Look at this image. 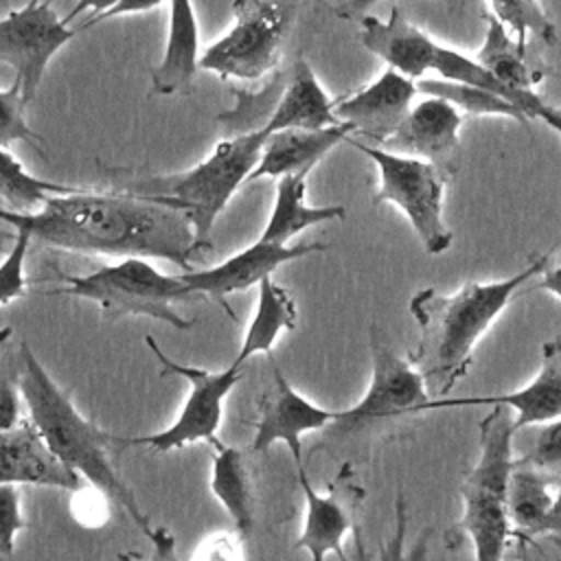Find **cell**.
I'll list each match as a JSON object with an SVG mask.
<instances>
[{
  "label": "cell",
  "mask_w": 561,
  "mask_h": 561,
  "mask_svg": "<svg viewBox=\"0 0 561 561\" xmlns=\"http://www.w3.org/2000/svg\"><path fill=\"white\" fill-rule=\"evenodd\" d=\"M0 221L70 252L164 259L180 267H188L197 252L193 228L180 210L123 191L72 188L48 195L28 213L0 208Z\"/></svg>",
  "instance_id": "cell-1"
},
{
  "label": "cell",
  "mask_w": 561,
  "mask_h": 561,
  "mask_svg": "<svg viewBox=\"0 0 561 561\" xmlns=\"http://www.w3.org/2000/svg\"><path fill=\"white\" fill-rule=\"evenodd\" d=\"M548 263L550 252L508 278L471 280L454 294L421 289L412 296L410 313L421 335L410 362L423 375L425 386H432V399L445 397L467 375L478 340L513 300L515 291L541 274Z\"/></svg>",
  "instance_id": "cell-2"
},
{
  "label": "cell",
  "mask_w": 561,
  "mask_h": 561,
  "mask_svg": "<svg viewBox=\"0 0 561 561\" xmlns=\"http://www.w3.org/2000/svg\"><path fill=\"white\" fill-rule=\"evenodd\" d=\"M20 359V394L28 410V421L42 434L50 451L85 484L99 489L110 502L121 506L134 524L149 535L153 528L149 517L110 460L107 445L112 436L75 408L72 399L59 388L28 344H22Z\"/></svg>",
  "instance_id": "cell-3"
},
{
  "label": "cell",
  "mask_w": 561,
  "mask_h": 561,
  "mask_svg": "<svg viewBox=\"0 0 561 561\" xmlns=\"http://www.w3.org/2000/svg\"><path fill=\"white\" fill-rule=\"evenodd\" d=\"M265 138L267 131L263 127H252L217 142L215 149L188 171L131 178L121 182L116 191L140 195L180 210L193 228L195 248H208L217 217L232 195L248 182Z\"/></svg>",
  "instance_id": "cell-4"
},
{
  "label": "cell",
  "mask_w": 561,
  "mask_h": 561,
  "mask_svg": "<svg viewBox=\"0 0 561 561\" xmlns=\"http://www.w3.org/2000/svg\"><path fill=\"white\" fill-rule=\"evenodd\" d=\"M491 410L480 423V456L467 473L462 495L460 528L467 533L473 561H502L511 535L508 480L513 456V412L504 405Z\"/></svg>",
  "instance_id": "cell-5"
},
{
  "label": "cell",
  "mask_w": 561,
  "mask_h": 561,
  "mask_svg": "<svg viewBox=\"0 0 561 561\" xmlns=\"http://www.w3.org/2000/svg\"><path fill=\"white\" fill-rule=\"evenodd\" d=\"M55 294L90 300L107 316H147L178 331L193 327V320L173 309V302L193 296L184 280L138 256L121 259L90 274L66 276V287Z\"/></svg>",
  "instance_id": "cell-6"
},
{
  "label": "cell",
  "mask_w": 561,
  "mask_h": 561,
  "mask_svg": "<svg viewBox=\"0 0 561 561\" xmlns=\"http://www.w3.org/2000/svg\"><path fill=\"white\" fill-rule=\"evenodd\" d=\"M346 142L368 156L377 167L379 186L375 202L394 204L408 217L427 254L438 256L447 252L454 239L443 208L447 173L421 158L373 147L355 138H346Z\"/></svg>",
  "instance_id": "cell-7"
},
{
  "label": "cell",
  "mask_w": 561,
  "mask_h": 561,
  "mask_svg": "<svg viewBox=\"0 0 561 561\" xmlns=\"http://www.w3.org/2000/svg\"><path fill=\"white\" fill-rule=\"evenodd\" d=\"M300 0H237L230 31L199 53V68L252 81L270 72L294 24Z\"/></svg>",
  "instance_id": "cell-8"
},
{
  "label": "cell",
  "mask_w": 561,
  "mask_h": 561,
  "mask_svg": "<svg viewBox=\"0 0 561 561\" xmlns=\"http://www.w3.org/2000/svg\"><path fill=\"white\" fill-rule=\"evenodd\" d=\"M147 344L153 351V355L160 359L162 375L173 373L184 377L191 383V390L184 399V405L178 419L169 427L147 436L127 438L125 445H142L153 451H173L202 440L215 445L219 440L217 430L224 416V401L232 392V388L239 383L243 368H237L232 364L221 370L184 366L167 357L162 348L153 342V337H147Z\"/></svg>",
  "instance_id": "cell-9"
},
{
  "label": "cell",
  "mask_w": 561,
  "mask_h": 561,
  "mask_svg": "<svg viewBox=\"0 0 561 561\" xmlns=\"http://www.w3.org/2000/svg\"><path fill=\"white\" fill-rule=\"evenodd\" d=\"M77 33L55 13L48 0H28L22 9L0 18V64L15 70L26 105L35 99L53 57Z\"/></svg>",
  "instance_id": "cell-10"
},
{
  "label": "cell",
  "mask_w": 561,
  "mask_h": 561,
  "mask_svg": "<svg viewBox=\"0 0 561 561\" xmlns=\"http://www.w3.org/2000/svg\"><path fill=\"white\" fill-rule=\"evenodd\" d=\"M432 399L423 375L410 359L394 355L375 335L370 342V381L359 401L351 408L335 410L331 432L355 430L370 421L399 416L405 412H423Z\"/></svg>",
  "instance_id": "cell-11"
},
{
  "label": "cell",
  "mask_w": 561,
  "mask_h": 561,
  "mask_svg": "<svg viewBox=\"0 0 561 561\" xmlns=\"http://www.w3.org/2000/svg\"><path fill=\"white\" fill-rule=\"evenodd\" d=\"M298 482L305 497V519L296 548L305 550L311 561H324L331 552L342 559V541L357 524V502L364 495L362 486L355 484L351 465H342L327 493L311 486L305 467L298 469Z\"/></svg>",
  "instance_id": "cell-12"
},
{
  "label": "cell",
  "mask_w": 561,
  "mask_h": 561,
  "mask_svg": "<svg viewBox=\"0 0 561 561\" xmlns=\"http://www.w3.org/2000/svg\"><path fill=\"white\" fill-rule=\"evenodd\" d=\"M335 421V410H327L302 392H298L285 373L272 362V383L261 401L259 421L252 436V451L263 454L272 445L283 443L296 469L302 465V436L309 432L327 430Z\"/></svg>",
  "instance_id": "cell-13"
},
{
  "label": "cell",
  "mask_w": 561,
  "mask_h": 561,
  "mask_svg": "<svg viewBox=\"0 0 561 561\" xmlns=\"http://www.w3.org/2000/svg\"><path fill=\"white\" fill-rule=\"evenodd\" d=\"M414 94L416 83L412 79L386 68L373 83L333 101V114L351 127V138L381 147L412 107Z\"/></svg>",
  "instance_id": "cell-14"
},
{
  "label": "cell",
  "mask_w": 561,
  "mask_h": 561,
  "mask_svg": "<svg viewBox=\"0 0 561 561\" xmlns=\"http://www.w3.org/2000/svg\"><path fill=\"white\" fill-rule=\"evenodd\" d=\"M324 248L327 245L322 243L287 245L256 239L252 245L239 250L226 261L204 270H186L184 274H180V278L193 296H210L221 300L230 294L259 285L263 278L272 276L280 265L309 256L313 252H322Z\"/></svg>",
  "instance_id": "cell-15"
},
{
  "label": "cell",
  "mask_w": 561,
  "mask_h": 561,
  "mask_svg": "<svg viewBox=\"0 0 561 561\" xmlns=\"http://www.w3.org/2000/svg\"><path fill=\"white\" fill-rule=\"evenodd\" d=\"M473 405H504L513 416L515 432L528 425H541L554 419H561V337L548 340L541 348V366L530 383L519 390L504 394H484V397H440L430 399L423 408L445 410V408H473Z\"/></svg>",
  "instance_id": "cell-16"
},
{
  "label": "cell",
  "mask_w": 561,
  "mask_h": 561,
  "mask_svg": "<svg viewBox=\"0 0 561 561\" xmlns=\"http://www.w3.org/2000/svg\"><path fill=\"white\" fill-rule=\"evenodd\" d=\"M460 125L462 114L451 103L425 94L423 101L408 110L381 149L427 160L449 173L460 149Z\"/></svg>",
  "instance_id": "cell-17"
},
{
  "label": "cell",
  "mask_w": 561,
  "mask_h": 561,
  "mask_svg": "<svg viewBox=\"0 0 561 561\" xmlns=\"http://www.w3.org/2000/svg\"><path fill=\"white\" fill-rule=\"evenodd\" d=\"M0 484H33L77 491L83 480L68 469L26 419L0 430Z\"/></svg>",
  "instance_id": "cell-18"
},
{
  "label": "cell",
  "mask_w": 561,
  "mask_h": 561,
  "mask_svg": "<svg viewBox=\"0 0 561 561\" xmlns=\"http://www.w3.org/2000/svg\"><path fill=\"white\" fill-rule=\"evenodd\" d=\"M351 127L337 123L324 129H278L267 134L259 162L248 182L261 178H283L291 173H309L333 147L351 138Z\"/></svg>",
  "instance_id": "cell-19"
},
{
  "label": "cell",
  "mask_w": 561,
  "mask_h": 561,
  "mask_svg": "<svg viewBox=\"0 0 561 561\" xmlns=\"http://www.w3.org/2000/svg\"><path fill=\"white\" fill-rule=\"evenodd\" d=\"M359 42L366 50L401 72L408 79H421L430 70V55L434 39L416 28L397 7L386 20L375 15L362 18Z\"/></svg>",
  "instance_id": "cell-20"
},
{
  "label": "cell",
  "mask_w": 561,
  "mask_h": 561,
  "mask_svg": "<svg viewBox=\"0 0 561 561\" xmlns=\"http://www.w3.org/2000/svg\"><path fill=\"white\" fill-rule=\"evenodd\" d=\"M473 59L517 99L524 114L533 121L537 107L543 103L535 94L539 75L533 72L526 61V46L517 44V39L511 37L508 28L491 13L486 15L484 42Z\"/></svg>",
  "instance_id": "cell-21"
},
{
  "label": "cell",
  "mask_w": 561,
  "mask_h": 561,
  "mask_svg": "<svg viewBox=\"0 0 561 561\" xmlns=\"http://www.w3.org/2000/svg\"><path fill=\"white\" fill-rule=\"evenodd\" d=\"M337 123L340 121L333 114V101L320 85L311 66L298 57L291 64L287 83L274 110L259 127L272 134L278 129H324Z\"/></svg>",
  "instance_id": "cell-22"
},
{
  "label": "cell",
  "mask_w": 561,
  "mask_h": 561,
  "mask_svg": "<svg viewBox=\"0 0 561 561\" xmlns=\"http://www.w3.org/2000/svg\"><path fill=\"white\" fill-rule=\"evenodd\" d=\"M307 178L309 173L283 175L276 182V195L265 221L261 241L289 243L296 234L324 221L344 217V206H309L307 204Z\"/></svg>",
  "instance_id": "cell-23"
},
{
  "label": "cell",
  "mask_w": 561,
  "mask_h": 561,
  "mask_svg": "<svg viewBox=\"0 0 561 561\" xmlns=\"http://www.w3.org/2000/svg\"><path fill=\"white\" fill-rule=\"evenodd\" d=\"M256 287V309L245 329L243 342L232 359V366L237 368H243L245 362L252 359L256 353L272 355L276 340L285 331H291L298 320V309L291 294L276 280H272V276L263 278Z\"/></svg>",
  "instance_id": "cell-24"
},
{
  "label": "cell",
  "mask_w": 561,
  "mask_h": 561,
  "mask_svg": "<svg viewBox=\"0 0 561 561\" xmlns=\"http://www.w3.org/2000/svg\"><path fill=\"white\" fill-rule=\"evenodd\" d=\"M210 467V491L230 515L237 533L245 537L254 524V491L245 456L230 445L215 443Z\"/></svg>",
  "instance_id": "cell-25"
},
{
  "label": "cell",
  "mask_w": 561,
  "mask_h": 561,
  "mask_svg": "<svg viewBox=\"0 0 561 561\" xmlns=\"http://www.w3.org/2000/svg\"><path fill=\"white\" fill-rule=\"evenodd\" d=\"M416 92L430 94L445 99L451 103L460 114H473V116H506L513 118L522 125H528L530 118L513 105L508 99H504L497 92L469 85V83H458V81H445V79H419L416 81Z\"/></svg>",
  "instance_id": "cell-26"
},
{
  "label": "cell",
  "mask_w": 561,
  "mask_h": 561,
  "mask_svg": "<svg viewBox=\"0 0 561 561\" xmlns=\"http://www.w3.org/2000/svg\"><path fill=\"white\" fill-rule=\"evenodd\" d=\"M550 486H554L548 478L541 473L513 465L511 480H508V519L511 526H515L524 535H537L539 524L543 522L546 513L552 506L554 493H550Z\"/></svg>",
  "instance_id": "cell-27"
},
{
  "label": "cell",
  "mask_w": 561,
  "mask_h": 561,
  "mask_svg": "<svg viewBox=\"0 0 561 561\" xmlns=\"http://www.w3.org/2000/svg\"><path fill=\"white\" fill-rule=\"evenodd\" d=\"M75 186H64L46 182L31 175L4 147H0V199L7 202L11 210L28 213L44 204L48 195L68 193Z\"/></svg>",
  "instance_id": "cell-28"
},
{
  "label": "cell",
  "mask_w": 561,
  "mask_h": 561,
  "mask_svg": "<svg viewBox=\"0 0 561 561\" xmlns=\"http://www.w3.org/2000/svg\"><path fill=\"white\" fill-rule=\"evenodd\" d=\"M408 539V506H405V497L399 493L397 502H394V524H392V533L390 537L381 543L379 548V561H425L427 554V535H423L412 550H408L405 546ZM340 561H373L366 543H364V535L359 524L353 526V559H348L346 554Z\"/></svg>",
  "instance_id": "cell-29"
},
{
  "label": "cell",
  "mask_w": 561,
  "mask_h": 561,
  "mask_svg": "<svg viewBox=\"0 0 561 561\" xmlns=\"http://www.w3.org/2000/svg\"><path fill=\"white\" fill-rule=\"evenodd\" d=\"M491 15H495L508 31H513L517 44L526 46L528 37L554 39L552 18L546 13L539 0H489Z\"/></svg>",
  "instance_id": "cell-30"
},
{
  "label": "cell",
  "mask_w": 561,
  "mask_h": 561,
  "mask_svg": "<svg viewBox=\"0 0 561 561\" xmlns=\"http://www.w3.org/2000/svg\"><path fill=\"white\" fill-rule=\"evenodd\" d=\"M515 465L533 469L561 486V419L541 423L537 438L528 451L515 458Z\"/></svg>",
  "instance_id": "cell-31"
},
{
  "label": "cell",
  "mask_w": 561,
  "mask_h": 561,
  "mask_svg": "<svg viewBox=\"0 0 561 561\" xmlns=\"http://www.w3.org/2000/svg\"><path fill=\"white\" fill-rule=\"evenodd\" d=\"M24 99L20 83L13 79V83L4 90H0V147H9L11 142H31L37 145L39 136L28 127L24 118Z\"/></svg>",
  "instance_id": "cell-32"
},
{
  "label": "cell",
  "mask_w": 561,
  "mask_h": 561,
  "mask_svg": "<svg viewBox=\"0 0 561 561\" xmlns=\"http://www.w3.org/2000/svg\"><path fill=\"white\" fill-rule=\"evenodd\" d=\"M33 239L26 230L18 228L15 239L11 241L9 250L0 261V305H7L24 294L26 278H24V261L28 254Z\"/></svg>",
  "instance_id": "cell-33"
},
{
  "label": "cell",
  "mask_w": 561,
  "mask_h": 561,
  "mask_svg": "<svg viewBox=\"0 0 561 561\" xmlns=\"http://www.w3.org/2000/svg\"><path fill=\"white\" fill-rule=\"evenodd\" d=\"M24 528L20 493L13 484H0V561H15V539Z\"/></svg>",
  "instance_id": "cell-34"
},
{
  "label": "cell",
  "mask_w": 561,
  "mask_h": 561,
  "mask_svg": "<svg viewBox=\"0 0 561 561\" xmlns=\"http://www.w3.org/2000/svg\"><path fill=\"white\" fill-rule=\"evenodd\" d=\"M70 511L81 526L101 528L110 517V497L90 484H81L77 491H72Z\"/></svg>",
  "instance_id": "cell-35"
},
{
  "label": "cell",
  "mask_w": 561,
  "mask_h": 561,
  "mask_svg": "<svg viewBox=\"0 0 561 561\" xmlns=\"http://www.w3.org/2000/svg\"><path fill=\"white\" fill-rule=\"evenodd\" d=\"M191 561H243L241 535H215L202 541Z\"/></svg>",
  "instance_id": "cell-36"
},
{
  "label": "cell",
  "mask_w": 561,
  "mask_h": 561,
  "mask_svg": "<svg viewBox=\"0 0 561 561\" xmlns=\"http://www.w3.org/2000/svg\"><path fill=\"white\" fill-rule=\"evenodd\" d=\"M147 537L151 541V554L149 557H138L134 552H121L118 561H182L178 557L175 537L167 526H153Z\"/></svg>",
  "instance_id": "cell-37"
},
{
  "label": "cell",
  "mask_w": 561,
  "mask_h": 561,
  "mask_svg": "<svg viewBox=\"0 0 561 561\" xmlns=\"http://www.w3.org/2000/svg\"><path fill=\"white\" fill-rule=\"evenodd\" d=\"M20 401V386H15L7 375H0V430H9L22 421Z\"/></svg>",
  "instance_id": "cell-38"
},
{
  "label": "cell",
  "mask_w": 561,
  "mask_h": 561,
  "mask_svg": "<svg viewBox=\"0 0 561 561\" xmlns=\"http://www.w3.org/2000/svg\"><path fill=\"white\" fill-rule=\"evenodd\" d=\"M162 4H169V0H118L112 9H107L105 13L92 18V20H85L81 26H77V31H83V28H90L103 20H112V18H121V15H131V13H147V11H153Z\"/></svg>",
  "instance_id": "cell-39"
},
{
  "label": "cell",
  "mask_w": 561,
  "mask_h": 561,
  "mask_svg": "<svg viewBox=\"0 0 561 561\" xmlns=\"http://www.w3.org/2000/svg\"><path fill=\"white\" fill-rule=\"evenodd\" d=\"M537 537H546L548 541H552V546L561 548V486L554 493L550 511L546 513L543 522L537 528Z\"/></svg>",
  "instance_id": "cell-40"
},
{
  "label": "cell",
  "mask_w": 561,
  "mask_h": 561,
  "mask_svg": "<svg viewBox=\"0 0 561 561\" xmlns=\"http://www.w3.org/2000/svg\"><path fill=\"white\" fill-rule=\"evenodd\" d=\"M116 2H118V0H77L75 7L66 13L64 22L70 24L72 20H77V18H81V15H88V20H92V18L105 13L107 9H112Z\"/></svg>",
  "instance_id": "cell-41"
},
{
  "label": "cell",
  "mask_w": 561,
  "mask_h": 561,
  "mask_svg": "<svg viewBox=\"0 0 561 561\" xmlns=\"http://www.w3.org/2000/svg\"><path fill=\"white\" fill-rule=\"evenodd\" d=\"M541 280H539V289H546L548 294L557 296L561 300V265L554 267H546L541 272Z\"/></svg>",
  "instance_id": "cell-42"
},
{
  "label": "cell",
  "mask_w": 561,
  "mask_h": 561,
  "mask_svg": "<svg viewBox=\"0 0 561 561\" xmlns=\"http://www.w3.org/2000/svg\"><path fill=\"white\" fill-rule=\"evenodd\" d=\"M535 118L543 121V123H546L550 129H554V131L561 136V112H559V110H552L550 105L541 103V105L537 107V114H535Z\"/></svg>",
  "instance_id": "cell-43"
},
{
  "label": "cell",
  "mask_w": 561,
  "mask_h": 561,
  "mask_svg": "<svg viewBox=\"0 0 561 561\" xmlns=\"http://www.w3.org/2000/svg\"><path fill=\"white\" fill-rule=\"evenodd\" d=\"M379 0H348L346 4H344V11H353V13H362V11H366V9H370L373 4H377ZM440 2H445V4H456V0H440Z\"/></svg>",
  "instance_id": "cell-44"
},
{
  "label": "cell",
  "mask_w": 561,
  "mask_h": 561,
  "mask_svg": "<svg viewBox=\"0 0 561 561\" xmlns=\"http://www.w3.org/2000/svg\"><path fill=\"white\" fill-rule=\"evenodd\" d=\"M13 239H15V232H7V230L0 232V254H2V250H4V243H7V241H13Z\"/></svg>",
  "instance_id": "cell-45"
},
{
  "label": "cell",
  "mask_w": 561,
  "mask_h": 561,
  "mask_svg": "<svg viewBox=\"0 0 561 561\" xmlns=\"http://www.w3.org/2000/svg\"><path fill=\"white\" fill-rule=\"evenodd\" d=\"M11 333H13L11 327H0V344H4L11 337Z\"/></svg>",
  "instance_id": "cell-46"
},
{
  "label": "cell",
  "mask_w": 561,
  "mask_h": 561,
  "mask_svg": "<svg viewBox=\"0 0 561 561\" xmlns=\"http://www.w3.org/2000/svg\"><path fill=\"white\" fill-rule=\"evenodd\" d=\"M171 4H191L193 0H169Z\"/></svg>",
  "instance_id": "cell-47"
}]
</instances>
